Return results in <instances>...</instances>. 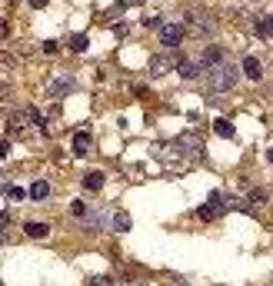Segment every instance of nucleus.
Segmentation results:
<instances>
[{"label":"nucleus","mask_w":273,"mask_h":286,"mask_svg":"<svg viewBox=\"0 0 273 286\" xmlns=\"http://www.w3.org/2000/svg\"><path fill=\"white\" fill-rule=\"evenodd\" d=\"M237 77H240V70L230 67L227 60H220V64L210 67V90H233Z\"/></svg>","instance_id":"1"},{"label":"nucleus","mask_w":273,"mask_h":286,"mask_svg":"<svg viewBox=\"0 0 273 286\" xmlns=\"http://www.w3.org/2000/svg\"><path fill=\"white\" fill-rule=\"evenodd\" d=\"M10 133L23 130V127H30V123H40V113L33 110V107H23V110H10Z\"/></svg>","instance_id":"2"},{"label":"nucleus","mask_w":273,"mask_h":286,"mask_svg":"<svg viewBox=\"0 0 273 286\" xmlns=\"http://www.w3.org/2000/svg\"><path fill=\"white\" fill-rule=\"evenodd\" d=\"M183 20H186V30H193V33H213V27H217L207 13H200V10H186Z\"/></svg>","instance_id":"3"},{"label":"nucleus","mask_w":273,"mask_h":286,"mask_svg":"<svg viewBox=\"0 0 273 286\" xmlns=\"http://www.w3.org/2000/svg\"><path fill=\"white\" fill-rule=\"evenodd\" d=\"M177 146H183V156H193V160L203 156V140H200L197 133H180V137H177Z\"/></svg>","instance_id":"4"},{"label":"nucleus","mask_w":273,"mask_h":286,"mask_svg":"<svg viewBox=\"0 0 273 286\" xmlns=\"http://www.w3.org/2000/svg\"><path fill=\"white\" fill-rule=\"evenodd\" d=\"M160 40L167 44V50H177V47L183 44V27L180 23H164L160 27Z\"/></svg>","instance_id":"5"},{"label":"nucleus","mask_w":273,"mask_h":286,"mask_svg":"<svg viewBox=\"0 0 273 286\" xmlns=\"http://www.w3.org/2000/svg\"><path fill=\"white\" fill-rule=\"evenodd\" d=\"M177 64H180V60H174V57H167V54H157L150 60V73H153V77H164L167 70H174Z\"/></svg>","instance_id":"6"},{"label":"nucleus","mask_w":273,"mask_h":286,"mask_svg":"<svg viewBox=\"0 0 273 286\" xmlns=\"http://www.w3.org/2000/svg\"><path fill=\"white\" fill-rule=\"evenodd\" d=\"M200 70H203V60H183V57H180V64H177V73H180L183 80L197 77Z\"/></svg>","instance_id":"7"},{"label":"nucleus","mask_w":273,"mask_h":286,"mask_svg":"<svg viewBox=\"0 0 273 286\" xmlns=\"http://www.w3.org/2000/svg\"><path fill=\"white\" fill-rule=\"evenodd\" d=\"M90 150H93V140H90V133L77 130V133H74V153H77V156H87Z\"/></svg>","instance_id":"8"},{"label":"nucleus","mask_w":273,"mask_h":286,"mask_svg":"<svg viewBox=\"0 0 273 286\" xmlns=\"http://www.w3.org/2000/svg\"><path fill=\"white\" fill-rule=\"evenodd\" d=\"M110 226L117 233H127L130 230V213H123V210H110Z\"/></svg>","instance_id":"9"},{"label":"nucleus","mask_w":273,"mask_h":286,"mask_svg":"<svg viewBox=\"0 0 273 286\" xmlns=\"http://www.w3.org/2000/svg\"><path fill=\"white\" fill-rule=\"evenodd\" d=\"M240 70H243V73H247L250 80H260V77H263V70H260V60H257V57H243Z\"/></svg>","instance_id":"10"},{"label":"nucleus","mask_w":273,"mask_h":286,"mask_svg":"<svg viewBox=\"0 0 273 286\" xmlns=\"http://www.w3.org/2000/svg\"><path fill=\"white\" fill-rule=\"evenodd\" d=\"M23 233H27V236H30V240H44L47 233H50V226H47V223H23Z\"/></svg>","instance_id":"11"},{"label":"nucleus","mask_w":273,"mask_h":286,"mask_svg":"<svg viewBox=\"0 0 273 286\" xmlns=\"http://www.w3.org/2000/svg\"><path fill=\"white\" fill-rule=\"evenodd\" d=\"M213 133L223 137V140H230V137H233V123L223 120V117H217V120H213Z\"/></svg>","instance_id":"12"},{"label":"nucleus","mask_w":273,"mask_h":286,"mask_svg":"<svg viewBox=\"0 0 273 286\" xmlns=\"http://www.w3.org/2000/svg\"><path fill=\"white\" fill-rule=\"evenodd\" d=\"M84 187L87 190H103V173H100V170H90V173L84 176Z\"/></svg>","instance_id":"13"},{"label":"nucleus","mask_w":273,"mask_h":286,"mask_svg":"<svg viewBox=\"0 0 273 286\" xmlns=\"http://www.w3.org/2000/svg\"><path fill=\"white\" fill-rule=\"evenodd\" d=\"M267 200H270V193H267L263 187H257V190H250V193H247V203H253V207H263Z\"/></svg>","instance_id":"14"},{"label":"nucleus","mask_w":273,"mask_h":286,"mask_svg":"<svg viewBox=\"0 0 273 286\" xmlns=\"http://www.w3.org/2000/svg\"><path fill=\"white\" fill-rule=\"evenodd\" d=\"M70 47H74L77 54H84V50L90 47V37L87 33H74V37H70Z\"/></svg>","instance_id":"15"},{"label":"nucleus","mask_w":273,"mask_h":286,"mask_svg":"<svg viewBox=\"0 0 273 286\" xmlns=\"http://www.w3.org/2000/svg\"><path fill=\"white\" fill-rule=\"evenodd\" d=\"M27 193H30L33 200H44L47 193H50V183H44V180H37V183H33V187L27 190Z\"/></svg>","instance_id":"16"},{"label":"nucleus","mask_w":273,"mask_h":286,"mask_svg":"<svg viewBox=\"0 0 273 286\" xmlns=\"http://www.w3.org/2000/svg\"><path fill=\"white\" fill-rule=\"evenodd\" d=\"M223 60V50L220 47H210L207 54H203V67H213V64H220Z\"/></svg>","instance_id":"17"},{"label":"nucleus","mask_w":273,"mask_h":286,"mask_svg":"<svg viewBox=\"0 0 273 286\" xmlns=\"http://www.w3.org/2000/svg\"><path fill=\"white\" fill-rule=\"evenodd\" d=\"M17 67V57L7 54V50H0V70H13Z\"/></svg>","instance_id":"18"},{"label":"nucleus","mask_w":273,"mask_h":286,"mask_svg":"<svg viewBox=\"0 0 273 286\" xmlns=\"http://www.w3.org/2000/svg\"><path fill=\"white\" fill-rule=\"evenodd\" d=\"M67 90H70V80H54L50 93H54V97H60V93H67Z\"/></svg>","instance_id":"19"},{"label":"nucleus","mask_w":273,"mask_h":286,"mask_svg":"<svg viewBox=\"0 0 273 286\" xmlns=\"http://www.w3.org/2000/svg\"><path fill=\"white\" fill-rule=\"evenodd\" d=\"M70 213L84 220V216H87V203H80V200H74V203H70Z\"/></svg>","instance_id":"20"},{"label":"nucleus","mask_w":273,"mask_h":286,"mask_svg":"<svg viewBox=\"0 0 273 286\" xmlns=\"http://www.w3.org/2000/svg\"><path fill=\"white\" fill-rule=\"evenodd\" d=\"M223 203H227V200H223V193H210V207L217 210V213H223Z\"/></svg>","instance_id":"21"},{"label":"nucleus","mask_w":273,"mask_h":286,"mask_svg":"<svg viewBox=\"0 0 273 286\" xmlns=\"http://www.w3.org/2000/svg\"><path fill=\"white\" fill-rule=\"evenodd\" d=\"M57 50H60V44H57V40H44V54H47V57H54Z\"/></svg>","instance_id":"22"},{"label":"nucleus","mask_w":273,"mask_h":286,"mask_svg":"<svg viewBox=\"0 0 273 286\" xmlns=\"http://www.w3.org/2000/svg\"><path fill=\"white\" fill-rule=\"evenodd\" d=\"M7 197H10V200H23V197H27V190H20V187H10V190H7Z\"/></svg>","instance_id":"23"},{"label":"nucleus","mask_w":273,"mask_h":286,"mask_svg":"<svg viewBox=\"0 0 273 286\" xmlns=\"http://www.w3.org/2000/svg\"><path fill=\"white\" fill-rule=\"evenodd\" d=\"M87 286H113V280H107V276H93Z\"/></svg>","instance_id":"24"},{"label":"nucleus","mask_w":273,"mask_h":286,"mask_svg":"<svg viewBox=\"0 0 273 286\" xmlns=\"http://www.w3.org/2000/svg\"><path fill=\"white\" fill-rule=\"evenodd\" d=\"M10 93H13L10 83H0V103H3V100H10Z\"/></svg>","instance_id":"25"},{"label":"nucleus","mask_w":273,"mask_h":286,"mask_svg":"<svg viewBox=\"0 0 273 286\" xmlns=\"http://www.w3.org/2000/svg\"><path fill=\"white\" fill-rule=\"evenodd\" d=\"M7 153H10V143H7V140H0V160H3Z\"/></svg>","instance_id":"26"},{"label":"nucleus","mask_w":273,"mask_h":286,"mask_svg":"<svg viewBox=\"0 0 273 286\" xmlns=\"http://www.w3.org/2000/svg\"><path fill=\"white\" fill-rule=\"evenodd\" d=\"M140 0H120V7H137Z\"/></svg>","instance_id":"27"},{"label":"nucleus","mask_w":273,"mask_h":286,"mask_svg":"<svg viewBox=\"0 0 273 286\" xmlns=\"http://www.w3.org/2000/svg\"><path fill=\"white\" fill-rule=\"evenodd\" d=\"M7 37V20H0V40Z\"/></svg>","instance_id":"28"},{"label":"nucleus","mask_w":273,"mask_h":286,"mask_svg":"<svg viewBox=\"0 0 273 286\" xmlns=\"http://www.w3.org/2000/svg\"><path fill=\"white\" fill-rule=\"evenodd\" d=\"M27 3H30V7H44L47 0H27Z\"/></svg>","instance_id":"29"},{"label":"nucleus","mask_w":273,"mask_h":286,"mask_svg":"<svg viewBox=\"0 0 273 286\" xmlns=\"http://www.w3.org/2000/svg\"><path fill=\"white\" fill-rule=\"evenodd\" d=\"M267 163H273V150H267Z\"/></svg>","instance_id":"30"},{"label":"nucleus","mask_w":273,"mask_h":286,"mask_svg":"<svg viewBox=\"0 0 273 286\" xmlns=\"http://www.w3.org/2000/svg\"><path fill=\"white\" fill-rule=\"evenodd\" d=\"M0 243H7V233H3V230H0Z\"/></svg>","instance_id":"31"},{"label":"nucleus","mask_w":273,"mask_h":286,"mask_svg":"<svg viewBox=\"0 0 273 286\" xmlns=\"http://www.w3.org/2000/svg\"><path fill=\"white\" fill-rule=\"evenodd\" d=\"M130 286H147V283H130Z\"/></svg>","instance_id":"32"},{"label":"nucleus","mask_w":273,"mask_h":286,"mask_svg":"<svg viewBox=\"0 0 273 286\" xmlns=\"http://www.w3.org/2000/svg\"><path fill=\"white\" fill-rule=\"evenodd\" d=\"M0 183H3V180H0Z\"/></svg>","instance_id":"33"}]
</instances>
